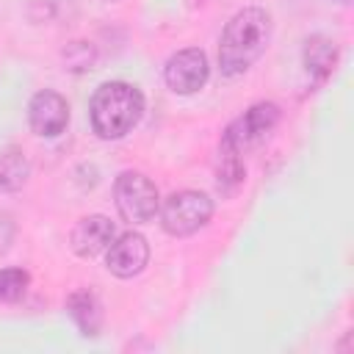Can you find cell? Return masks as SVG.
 I'll return each instance as SVG.
<instances>
[{
	"label": "cell",
	"mask_w": 354,
	"mask_h": 354,
	"mask_svg": "<svg viewBox=\"0 0 354 354\" xmlns=\"http://www.w3.org/2000/svg\"><path fill=\"white\" fill-rule=\"evenodd\" d=\"M271 14L260 6L241 8L224 28L218 44V66L227 77L243 75L268 47Z\"/></svg>",
	"instance_id": "cell-1"
},
{
	"label": "cell",
	"mask_w": 354,
	"mask_h": 354,
	"mask_svg": "<svg viewBox=\"0 0 354 354\" xmlns=\"http://www.w3.org/2000/svg\"><path fill=\"white\" fill-rule=\"evenodd\" d=\"M91 127L100 138L116 141L127 136L144 116V94L138 86L124 80H108L102 83L88 102Z\"/></svg>",
	"instance_id": "cell-2"
},
{
	"label": "cell",
	"mask_w": 354,
	"mask_h": 354,
	"mask_svg": "<svg viewBox=\"0 0 354 354\" xmlns=\"http://www.w3.org/2000/svg\"><path fill=\"white\" fill-rule=\"evenodd\" d=\"M116 210L130 224H147L160 210L158 185L141 171H122L113 183Z\"/></svg>",
	"instance_id": "cell-3"
},
{
	"label": "cell",
	"mask_w": 354,
	"mask_h": 354,
	"mask_svg": "<svg viewBox=\"0 0 354 354\" xmlns=\"http://www.w3.org/2000/svg\"><path fill=\"white\" fill-rule=\"evenodd\" d=\"M213 216V199L202 191H174L160 205V224L169 235L185 238L202 230Z\"/></svg>",
	"instance_id": "cell-4"
},
{
	"label": "cell",
	"mask_w": 354,
	"mask_h": 354,
	"mask_svg": "<svg viewBox=\"0 0 354 354\" xmlns=\"http://www.w3.org/2000/svg\"><path fill=\"white\" fill-rule=\"evenodd\" d=\"M279 122V108L274 102H257L249 111H243L221 136L224 144L235 147L238 152H246L252 147H257L260 141L268 138V133L277 127Z\"/></svg>",
	"instance_id": "cell-5"
},
{
	"label": "cell",
	"mask_w": 354,
	"mask_h": 354,
	"mask_svg": "<svg viewBox=\"0 0 354 354\" xmlns=\"http://www.w3.org/2000/svg\"><path fill=\"white\" fill-rule=\"evenodd\" d=\"M207 77H210L207 55L199 47L174 53L163 69V80L174 94H196L207 83Z\"/></svg>",
	"instance_id": "cell-6"
},
{
	"label": "cell",
	"mask_w": 354,
	"mask_h": 354,
	"mask_svg": "<svg viewBox=\"0 0 354 354\" xmlns=\"http://www.w3.org/2000/svg\"><path fill=\"white\" fill-rule=\"evenodd\" d=\"M28 124L41 138H55L69 124V102L58 91H36L28 102Z\"/></svg>",
	"instance_id": "cell-7"
},
{
	"label": "cell",
	"mask_w": 354,
	"mask_h": 354,
	"mask_svg": "<svg viewBox=\"0 0 354 354\" xmlns=\"http://www.w3.org/2000/svg\"><path fill=\"white\" fill-rule=\"evenodd\" d=\"M147 260H149V243L144 235H138L133 230L116 235L111 241V246L105 249V266L119 279H130V277L141 274Z\"/></svg>",
	"instance_id": "cell-8"
},
{
	"label": "cell",
	"mask_w": 354,
	"mask_h": 354,
	"mask_svg": "<svg viewBox=\"0 0 354 354\" xmlns=\"http://www.w3.org/2000/svg\"><path fill=\"white\" fill-rule=\"evenodd\" d=\"M116 238V227L108 216H86L72 227V249L77 257H97L102 254L111 241Z\"/></svg>",
	"instance_id": "cell-9"
},
{
	"label": "cell",
	"mask_w": 354,
	"mask_h": 354,
	"mask_svg": "<svg viewBox=\"0 0 354 354\" xmlns=\"http://www.w3.org/2000/svg\"><path fill=\"white\" fill-rule=\"evenodd\" d=\"M66 313L77 324L80 335H86V337L100 335V329H102V304L91 290H86V288L72 290L66 296Z\"/></svg>",
	"instance_id": "cell-10"
},
{
	"label": "cell",
	"mask_w": 354,
	"mask_h": 354,
	"mask_svg": "<svg viewBox=\"0 0 354 354\" xmlns=\"http://www.w3.org/2000/svg\"><path fill=\"white\" fill-rule=\"evenodd\" d=\"M301 58H304V69L313 80H326L337 64V44L329 39V36H310L304 41V50H301Z\"/></svg>",
	"instance_id": "cell-11"
},
{
	"label": "cell",
	"mask_w": 354,
	"mask_h": 354,
	"mask_svg": "<svg viewBox=\"0 0 354 354\" xmlns=\"http://www.w3.org/2000/svg\"><path fill=\"white\" fill-rule=\"evenodd\" d=\"M30 177V163L19 147L0 149V191H19Z\"/></svg>",
	"instance_id": "cell-12"
},
{
	"label": "cell",
	"mask_w": 354,
	"mask_h": 354,
	"mask_svg": "<svg viewBox=\"0 0 354 354\" xmlns=\"http://www.w3.org/2000/svg\"><path fill=\"white\" fill-rule=\"evenodd\" d=\"M216 171H218V185L232 191L243 183L246 177V163H243V152H238L235 147L230 144H218V163H216Z\"/></svg>",
	"instance_id": "cell-13"
},
{
	"label": "cell",
	"mask_w": 354,
	"mask_h": 354,
	"mask_svg": "<svg viewBox=\"0 0 354 354\" xmlns=\"http://www.w3.org/2000/svg\"><path fill=\"white\" fill-rule=\"evenodd\" d=\"M28 285H30V277L25 268H0V301L3 304L19 301L28 293Z\"/></svg>",
	"instance_id": "cell-14"
},
{
	"label": "cell",
	"mask_w": 354,
	"mask_h": 354,
	"mask_svg": "<svg viewBox=\"0 0 354 354\" xmlns=\"http://www.w3.org/2000/svg\"><path fill=\"white\" fill-rule=\"evenodd\" d=\"M340 3H348V0H340Z\"/></svg>",
	"instance_id": "cell-15"
},
{
	"label": "cell",
	"mask_w": 354,
	"mask_h": 354,
	"mask_svg": "<svg viewBox=\"0 0 354 354\" xmlns=\"http://www.w3.org/2000/svg\"><path fill=\"white\" fill-rule=\"evenodd\" d=\"M108 3H116V0H108Z\"/></svg>",
	"instance_id": "cell-16"
}]
</instances>
